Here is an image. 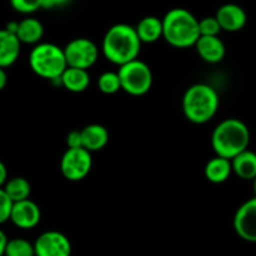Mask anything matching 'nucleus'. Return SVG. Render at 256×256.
I'll return each mask as SVG.
<instances>
[{"mask_svg": "<svg viewBox=\"0 0 256 256\" xmlns=\"http://www.w3.org/2000/svg\"><path fill=\"white\" fill-rule=\"evenodd\" d=\"M138 36L142 42L152 44L162 38V20L156 16H145L135 26Z\"/></svg>", "mask_w": 256, "mask_h": 256, "instance_id": "nucleus-20", "label": "nucleus"}, {"mask_svg": "<svg viewBox=\"0 0 256 256\" xmlns=\"http://www.w3.org/2000/svg\"><path fill=\"white\" fill-rule=\"evenodd\" d=\"M142 40L134 26L115 24L108 29L102 39V54L115 65H124L138 59L142 50Z\"/></svg>", "mask_w": 256, "mask_h": 256, "instance_id": "nucleus-1", "label": "nucleus"}, {"mask_svg": "<svg viewBox=\"0 0 256 256\" xmlns=\"http://www.w3.org/2000/svg\"><path fill=\"white\" fill-rule=\"evenodd\" d=\"M252 188H254V194H255V196H256V178L254 180H252Z\"/></svg>", "mask_w": 256, "mask_h": 256, "instance_id": "nucleus-32", "label": "nucleus"}, {"mask_svg": "<svg viewBox=\"0 0 256 256\" xmlns=\"http://www.w3.org/2000/svg\"><path fill=\"white\" fill-rule=\"evenodd\" d=\"M4 190L8 196L12 200V202H22V200L29 199L30 192H32V186L30 182L25 178L15 176L12 179L6 180L4 184Z\"/></svg>", "mask_w": 256, "mask_h": 256, "instance_id": "nucleus-21", "label": "nucleus"}, {"mask_svg": "<svg viewBox=\"0 0 256 256\" xmlns=\"http://www.w3.org/2000/svg\"><path fill=\"white\" fill-rule=\"evenodd\" d=\"M205 178L212 184H222L225 182L232 174V160L216 155L206 162L204 169Z\"/></svg>", "mask_w": 256, "mask_h": 256, "instance_id": "nucleus-17", "label": "nucleus"}, {"mask_svg": "<svg viewBox=\"0 0 256 256\" xmlns=\"http://www.w3.org/2000/svg\"><path fill=\"white\" fill-rule=\"evenodd\" d=\"M80 132H82V148L89 150L90 152H99L106 146L109 142V132L106 128L100 124L86 125Z\"/></svg>", "mask_w": 256, "mask_h": 256, "instance_id": "nucleus-15", "label": "nucleus"}, {"mask_svg": "<svg viewBox=\"0 0 256 256\" xmlns=\"http://www.w3.org/2000/svg\"><path fill=\"white\" fill-rule=\"evenodd\" d=\"M8 240L9 239L5 235V232L0 229V256H5V248H6Z\"/></svg>", "mask_w": 256, "mask_h": 256, "instance_id": "nucleus-30", "label": "nucleus"}, {"mask_svg": "<svg viewBox=\"0 0 256 256\" xmlns=\"http://www.w3.org/2000/svg\"><path fill=\"white\" fill-rule=\"evenodd\" d=\"M232 225L238 236L245 242H256V196L240 205Z\"/></svg>", "mask_w": 256, "mask_h": 256, "instance_id": "nucleus-10", "label": "nucleus"}, {"mask_svg": "<svg viewBox=\"0 0 256 256\" xmlns=\"http://www.w3.org/2000/svg\"><path fill=\"white\" fill-rule=\"evenodd\" d=\"M12 200L8 196L4 188H0V225L9 222L12 209Z\"/></svg>", "mask_w": 256, "mask_h": 256, "instance_id": "nucleus-26", "label": "nucleus"}, {"mask_svg": "<svg viewBox=\"0 0 256 256\" xmlns=\"http://www.w3.org/2000/svg\"><path fill=\"white\" fill-rule=\"evenodd\" d=\"M216 19L222 30L235 32L242 30L246 25L248 16L245 10L238 4H224L216 12Z\"/></svg>", "mask_w": 256, "mask_h": 256, "instance_id": "nucleus-12", "label": "nucleus"}, {"mask_svg": "<svg viewBox=\"0 0 256 256\" xmlns=\"http://www.w3.org/2000/svg\"><path fill=\"white\" fill-rule=\"evenodd\" d=\"M70 0H42V9H55V8L64 6Z\"/></svg>", "mask_w": 256, "mask_h": 256, "instance_id": "nucleus-28", "label": "nucleus"}, {"mask_svg": "<svg viewBox=\"0 0 256 256\" xmlns=\"http://www.w3.org/2000/svg\"><path fill=\"white\" fill-rule=\"evenodd\" d=\"M98 88L102 92L112 95L122 90V82L118 72H105L98 79Z\"/></svg>", "mask_w": 256, "mask_h": 256, "instance_id": "nucleus-23", "label": "nucleus"}, {"mask_svg": "<svg viewBox=\"0 0 256 256\" xmlns=\"http://www.w3.org/2000/svg\"><path fill=\"white\" fill-rule=\"evenodd\" d=\"M8 180V170L4 162L0 160V188L4 186V184Z\"/></svg>", "mask_w": 256, "mask_h": 256, "instance_id": "nucleus-29", "label": "nucleus"}, {"mask_svg": "<svg viewBox=\"0 0 256 256\" xmlns=\"http://www.w3.org/2000/svg\"><path fill=\"white\" fill-rule=\"evenodd\" d=\"M35 256H72V242L62 232L50 230L40 234L34 242Z\"/></svg>", "mask_w": 256, "mask_h": 256, "instance_id": "nucleus-9", "label": "nucleus"}, {"mask_svg": "<svg viewBox=\"0 0 256 256\" xmlns=\"http://www.w3.org/2000/svg\"><path fill=\"white\" fill-rule=\"evenodd\" d=\"M250 144V132L244 122L229 118L216 125L212 135V146L215 154L232 160Z\"/></svg>", "mask_w": 256, "mask_h": 256, "instance_id": "nucleus-3", "label": "nucleus"}, {"mask_svg": "<svg viewBox=\"0 0 256 256\" xmlns=\"http://www.w3.org/2000/svg\"><path fill=\"white\" fill-rule=\"evenodd\" d=\"M29 65L32 72L42 79H59L68 68L64 49L52 42H39L29 55Z\"/></svg>", "mask_w": 256, "mask_h": 256, "instance_id": "nucleus-5", "label": "nucleus"}, {"mask_svg": "<svg viewBox=\"0 0 256 256\" xmlns=\"http://www.w3.org/2000/svg\"><path fill=\"white\" fill-rule=\"evenodd\" d=\"M44 35V26L35 18H25L18 24L16 36L22 44H39Z\"/></svg>", "mask_w": 256, "mask_h": 256, "instance_id": "nucleus-19", "label": "nucleus"}, {"mask_svg": "<svg viewBox=\"0 0 256 256\" xmlns=\"http://www.w3.org/2000/svg\"><path fill=\"white\" fill-rule=\"evenodd\" d=\"M6 82H8V75L5 72L4 68H0V92L6 86Z\"/></svg>", "mask_w": 256, "mask_h": 256, "instance_id": "nucleus-31", "label": "nucleus"}, {"mask_svg": "<svg viewBox=\"0 0 256 256\" xmlns=\"http://www.w3.org/2000/svg\"><path fill=\"white\" fill-rule=\"evenodd\" d=\"M5 256H35L34 244L22 238L9 239L5 248Z\"/></svg>", "mask_w": 256, "mask_h": 256, "instance_id": "nucleus-22", "label": "nucleus"}, {"mask_svg": "<svg viewBox=\"0 0 256 256\" xmlns=\"http://www.w3.org/2000/svg\"><path fill=\"white\" fill-rule=\"evenodd\" d=\"M199 30L200 35H206V36H216L222 32V26L219 24V20L216 16H206L199 20Z\"/></svg>", "mask_w": 256, "mask_h": 256, "instance_id": "nucleus-24", "label": "nucleus"}, {"mask_svg": "<svg viewBox=\"0 0 256 256\" xmlns=\"http://www.w3.org/2000/svg\"><path fill=\"white\" fill-rule=\"evenodd\" d=\"M122 90L132 96L145 95L152 85V72L146 62L134 59L124 65H120L119 70Z\"/></svg>", "mask_w": 256, "mask_h": 256, "instance_id": "nucleus-6", "label": "nucleus"}, {"mask_svg": "<svg viewBox=\"0 0 256 256\" xmlns=\"http://www.w3.org/2000/svg\"><path fill=\"white\" fill-rule=\"evenodd\" d=\"M232 172L242 180L256 178V152L246 149L232 159Z\"/></svg>", "mask_w": 256, "mask_h": 256, "instance_id": "nucleus-18", "label": "nucleus"}, {"mask_svg": "<svg viewBox=\"0 0 256 256\" xmlns=\"http://www.w3.org/2000/svg\"><path fill=\"white\" fill-rule=\"evenodd\" d=\"M42 0H10V5L14 10L22 14H32L42 9Z\"/></svg>", "mask_w": 256, "mask_h": 256, "instance_id": "nucleus-25", "label": "nucleus"}, {"mask_svg": "<svg viewBox=\"0 0 256 256\" xmlns=\"http://www.w3.org/2000/svg\"><path fill=\"white\" fill-rule=\"evenodd\" d=\"M42 219V212L36 202L30 199L22 200L12 204L10 222L22 230L34 229Z\"/></svg>", "mask_w": 256, "mask_h": 256, "instance_id": "nucleus-11", "label": "nucleus"}, {"mask_svg": "<svg viewBox=\"0 0 256 256\" xmlns=\"http://www.w3.org/2000/svg\"><path fill=\"white\" fill-rule=\"evenodd\" d=\"M66 145L70 149L82 148V132H80V130H72V132H70L66 136Z\"/></svg>", "mask_w": 256, "mask_h": 256, "instance_id": "nucleus-27", "label": "nucleus"}, {"mask_svg": "<svg viewBox=\"0 0 256 256\" xmlns=\"http://www.w3.org/2000/svg\"><path fill=\"white\" fill-rule=\"evenodd\" d=\"M22 42L16 34L8 29H0V68H9L20 55Z\"/></svg>", "mask_w": 256, "mask_h": 256, "instance_id": "nucleus-14", "label": "nucleus"}, {"mask_svg": "<svg viewBox=\"0 0 256 256\" xmlns=\"http://www.w3.org/2000/svg\"><path fill=\"white\" fill-rule=\"evenodd\" d=\"M220 99L216 90L209 84H194L185 92L182 112L185 118L194 124L210 122L219 109Z\"/></svg>", "mask_w": 256, "mask_h": 256, "instance_id": "nucleus-4", "label": "nucleus"}, {"mask_svg": "<svg viewBox=\"0 0 256 256\" xmlns=\"http://www.w3.org/2000/svg\"><path fill=\"white\" fill-rule=\"evenodd\" d=\"M195 48H196L199 56L204 62H210V64H216V62H222L225 56V52H226L224 42L220 39L219 35L216 36L200 35Z\"/></svg>", "mask_w": 256, "mask_h": 256, "instance_id": "nucleus-13", "label": "nucleus"}, {"mask_svg": "<svg viewBox=\"0 0 256 256\" xmlns=\"http://www.w3.org/2000/svg\"><path fill=\"white\" fill-rule=\"evenodd\" d=\"M162 38L172 46H195L200 38L199 20L184 8H174L162 18Z\"/></svg>", "mask_w": 256, "mask_h": 256, "instance_id": "nucleus-2", "label": "nucleus"}, {"mask_svg": "<svg viewBox=\"0 0 256 256\" xmlns=\"http://www.w3.org/2000/svg\"><path fill=\"white\" fill-rule=\"evenodd\" d=\"M92 166V152L85 148H68L60 162L62 176L69 182H80L85 179Z\"/></svg>", "mask_w": 256, "mask_h": 256, "instance_id": "nucleus-7", "label": "nucleus"}, {"mask_svg": "<svg viewBox=\"0 0 256 256\" xmlns=\"http://www.w3.org/2000/svg\"><path fill=\"white\" fill-rule=\"evenodd\" d=\"M90 75L86 69L68 66L60 76V85L72 92H82L89 88Z\"/></svg>", "mask_w": 256, "mask_h": 256, "instance_id": "nucleus-16", "label": "nucleus"}, {"mask_svg": "<svg viewBox=\"0 0 256 256\" xmlns=\"http://www.w3.org/2000/svg\"><path fill=\"white\" fill-rule=\"evenodd\" d=\"M68 66L90 69L99 58V49L92 40L86 38H76L68 42L64 48Z\"/></svg>", "mask_w": 256, "mask_h": 256, "instance_id": "nucleus-8", "label": "nucleus"}]
</instances>
